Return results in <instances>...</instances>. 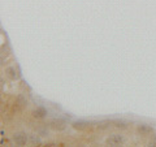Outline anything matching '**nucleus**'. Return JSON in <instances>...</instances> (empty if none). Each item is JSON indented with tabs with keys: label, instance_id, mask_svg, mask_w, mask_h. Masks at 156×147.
<instances>
[{
	"label": "nucleus",
	"instance_id": "1",
	"mask_svg": "<svg viewBox=\"0 0 156 147\" xmlns=\"http://www.w3.org/2000/svg\"><path fill=\"white\" fill-rule=\"evenodd\" d=\"M46 125H48L50 128L55 129V130H64L66 128V121H65V119H61V117H55V119L48 121V124H46Z\"/></svg>",
	"mask_w": 156,
	"mask_h": 147
},
{
	"label": "nucleus",
	"instance_id": "2",
	"mask_svg": "<svg viewBox=\"0 0 156 147\" xmlns=\"http://www.w3.org/2000/svg\"><path fill=\"white\" fill-rule=\"evenodd\" d=\"M13 141L17 146H23V145H26V142L29 141V135L26 133L20 131V133H16L13 135Z\"/></svg>",
	"mask_w": 156,
	"mask_h": 147
},
{
	"label": "nucleus",
	"instance_id": "3",
	"mask_svg": "<svg viewBox=\"0 0 156 147\" xmlns=\"http://www.w3.org/2000/svg\"><path fill=\"white\" fill-rule=\"evenodd\" d=\"M107 143L111 145V146H119V145H122L125 143V138L122 135H119V134H113L107 138Z\"/></svg>",
	"mask_w": 156,
	"mask_h": 147
},
{
	"label": "nucleus",
	"instance_id": "4",
	"mask_svg": "<svg viewBox=\"0 0 156 147\" xmlns=\"http://www.w3.org/2000/svg\"><path fill=\"white\" fill-rule=\"evenodd\" d=\"M92 124H95V122H92V121H86V120H78V121H74V122H73L72 125H73V128H74V129H80V130H82V129L90 128Z\"/></svg>",
	"mask_w": 156,
	"mask_h": 147
},
{
	"label": "nucleus",
	"instance_id": "5",
	"mask_svg": "<svg viewBox=\"0 0 156 147\" xmlns=\"http://www.w3.org/2000/svg\"><path fill=\"white\" fill-rule=\"evenodd\" d=\"M112 125H115L116 128L125 129V128H128L129 121H126V120H124V119H115V120H112Z\"/></svg>",
	"mask_w": 156,
	"mask_h": 147
},
{
	"label": "nucleus",
	"instance_id": "6",
	"mask_svg": "<svg viewBox=\"0 0 156 147\" xmlns=\"http://www.w3.org/2000/svg\"><path fill=\"white\" fill-rule=\"evenodd\" d=\"M7 73L12 80H18L21 77V73H20V70H16V66H9L7 69Z\"/></svg>",
	"mask_w": 156,
	"mask_h": 147
},
{
	"label": "nucleus",
	"instance_id": "7",
	"mask_svg": "<svg viewBox=\"0 0 156 147\" xmlns=\"http://www.w3.org/2000/svg\"><path fill=\"white\" fill-rule=\"evenodd\" d=\"M47 109L44 108V107H38V108L33 112V115L34 117H37V119H43V117H46L47 116Z\"/></svg>",
	"mask_w": 156,
	"mask_h": 147
},
{
	"label": "nucleus",
	"instance_id": "8",
	"mask_svg": "<svg viewBox=\"0 0 156 147\" xmlns=\"http://www.w3.org/2000/svg\"><path fill=\"white\" fill-rule=\"evenodd\" d=\"M29 142H30L33 146H41L42 145L41 138H39L38 135H35V134H30V135H29Z\"/></svg>",
	"mask_w": 156,
	"mask_h": 147
},
{
	"label": "nucleus",
	"instance_id": "9",
	"mask_svg": "<svg viewBox=\"0 0 156 147\" xmlns=\"http://www.w3.org/2000/svg\"><path fill=\"white\" fill-rule=\"evenodd\" d=\"M138 130H139L142 134H151V133H152V131H154V129L151 128L150 125H146V124L140 125L139 128H138Z\"/></svg>",
	"mask_w": 156,
	"mask_h": 147
},
{
	"label": "nucleus",
	"instance_id": "10",
	"mask_svg": "<svg viewBox=\"0 0 156 147\" xmlns=\"http://www.w3.org/2000/svg\"><path fill=\"white\" fill-rule=\"evenodd\" d=\"M111 125H112V120H105V121L98 122V128L99 129H107V128H109Z\"/></svg>",
	"mask_w": 156,
	"mask_h": 147
},
{
	"label": "nucleus",
	"instance_id": "11",
	"mask_svg": "<svg viewBox=\"0 0 156 147\" xmlns=\"http://www.w3.org/2000/svg\"><path fill=\"white\" fill-rule=\"evenodd\" d=\"M38 133L41 135H48V130L46 128H39L38 129Z\"/></svg>",
	"mask_w": 156,
	"mask_h": 147
},
{
	"label": "nucleus",
	"instance_id": "12",
	"mask_svg": "<svg viewBox=\"0 0 156 147\" xmlns=\"http://www.w3.org/2000/svg\"><path fill=\"white\" fill-rule=\"evenodd\" d=\"M150 145L151 146H156V135H154V138H152V141L150 142Z\"/></svg>",
	"mask_w": 156,
	"mask_h": 147
}]
</instances>
